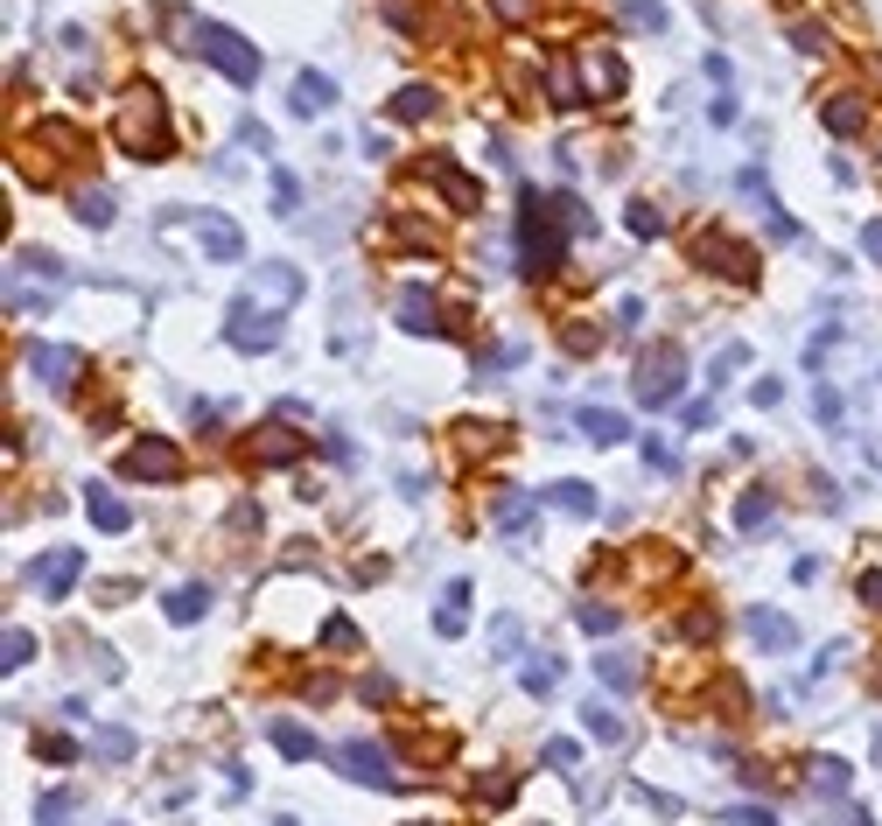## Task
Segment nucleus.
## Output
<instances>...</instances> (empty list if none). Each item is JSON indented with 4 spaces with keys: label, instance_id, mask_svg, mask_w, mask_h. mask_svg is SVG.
Segmentation results:
<instances>
[{
    "label": "nucleus",
    "instance_id": "obj_26",
    "mask_svg": "<svg viewBox=\"0 0 882 826\" xmlns=\"http://www.w3.org/2000/svg\"><path fill=\"white\" fill-rule=\"evenodd\" d=\"M574 624H582L588 638H609V630H617L624 617H617V609H609V603H574Z\"/></svg>",
    "mask_w": 882,
    "mask_h": 826
},
{
    "label": "nucleus",
    "instance_id": "obj_24",
    "mask_svg": "<svg viewBox=\"0 0 882 826\" xmlns=\"http://www.w3.org/2000/svg\"><path fill=\"white\" fill-rule=\"evenodd\" d=\"M582 722H588V736H596V742H624V722H617V707H609V701H588Z\"/></svg>",
    "mask_w": 882,
    "mask_h": 826
},
{
    "label": "nucleus",
    "instance_id": "obj_6",
    "mask_svg": "<svg viewBox=\"0 0 882 826\" xmlns=\"http://www.w3.org/2000/svg\"><path fill=\"white\" fill-rule=\"evenodd\" d=\"M337 763H343V778H351V784H372V792H393V784H399V771H393V757H386V749H378V742H343L337 749Z\"/></svg>",
    "mask_w": 882,
    "mask_h": 826
},
{
    "label": "nucleus",
    "instance_id": "obj_44",
    "mask_svg": "<svg viewBox=\"0 0 882 826\" xmlns=\"http://www.w3.org/2000/svg\"><path fill=\"white\" fill-rule=\"evenodd\" d=\"M792 43H798V49H827V29H819V22H798Z\"/></svg>",
    "mask_w": 882,
    "mask_h": 826
},
{
    "label": "nucleus",
    "instance_id": "obj_42",
    "mask_svg": "<svg viewBox=\"0 0 882 826\" xmlns=\"http://www.w3.org/2000/svg\"><path fill=\"white\" fill-rule=\"evenodd\" d=\"M630 22H638V29H651V35H659V29H665V8H659V0H630Z\"/></svg>",
    "mask_w": 882,
    "mask_h": 826
},
{
    "label": "nucleus",
    "instance_id": "obj_40",
    "mask_svg": "<svg viewBox=\"0 0 882 826\" xmlns=\"http://www.w3.org/2000/svg\"><path fill=\"white\" fill-rule=\"evenodd\" d=\"M728 826H778L771 805H728Z\"/></svg>",
    "mask_w": 882,
    "mask_h": 826
},
{
    "label": "nucleus",
    "instance_id": "obj_34",
    "mask_svg": "<svg viewBox=\"0 0 882 826\" xmlns=\"http://www.w3.org/2000/svg\"><path fill=\"white\" fill-rule=\"evenodd\" d=\"M827 126H834V133H855V126H861V106L848 99V91H840V99H827Z\"/></svg>",
    "mask_w": 882,
    "mask_h": 826
},
{
    "label": "nucleus",
    "instance_id": "obj_47",
    "mask_svg": "<svg viewBox=\"0 0 882 826\" xmlns=\"http://www.w3.org/2000/svg\"><path fill=\"white\" fill-rule=\"evenodd\" d=\"M861 253H875V260H882V224H861Z\"/></svg>",
    "mask_w": 882,
    "mask_h": 826
},
{
    "label": "nucleus",
    "instance_id": "obj_28",
    "mask_svg": "<svg viewBox=\"0 0 882 826\" xmlns=\"http://www.w3.org/2000/svg\"><path fill=\"white\" fill-rule=\"evenodd\" d=\"M771 511H778L771 497H763V491H750V497L736 505V526H742V532H757V526H771Z\"/></svg>",
    "mask_w": 882,
    "mask_h": 826
},
{
    "label": "nucleus",
    "instance_id": "obj_46",
    "mask_svg": "<svg viewBox=\"0 0 882 826\" xmlns=\"http://www.w3.org/2000/svg\"><path fill=\"white\" fill-rule=\"evenodd\" d=\"M490 8L505 14V22H526V14H532V0H490Z\"/></svg>",
    "mask_w": 882,
    "mask_h": 826
},
{
    "label": "nucleus",
    "instance_id": "obj_19",
    "mask_svg": "<svg viewBox=\"0 0 882 826\" xmlns=\"http://www.w3.org/2000/svg\"><path fill=\"white\" fill-rule=\"evenodd\" d=\"M399 330H420V337H434V330H441L428 287H407V295H399Z\"/></svg>",
    "mask_w": 882,
    "mask_h": 826
},
{
    "label": "nucleus",
    "instance_id": "obj_22",
    "mask_svg": "<svg viewBox=\"0 0 882 826\" xmlns=\"http://www.w3.org/2000/svg\"><path fill=\"white\" fill-rule=\"evenodd\" d=\"M547 497H553V505H561L567 518H596V505H603V497H596V484H553Z\"/></svg>",
    "mask_w": 882,
    "mask_h": 826
},
{
    "label": "nucleus",
    "instance_id": "obj_48",
    "mask_svg": "<svg viewBox=\"0 0 882 826\" xmlns=\"http://www.w3.org/2000/svg\"><path fill=\"white\" fill-rule=\"evenodd\" d=\"M861 595H869V603L882 609V574H861Z\"/></svg>",
    "mask_w": 882,
    "mask_h": 826
},
{
    "label": "nucleus",
    "instance_id": "obj_25",
    "mask_svg": "<svg viewBox=\"0 0 882 826\" xmlns=\"http://www.w3.org/2000/svg\"><path fill=\"white\" fill-rule=\"evenodd\" d=\"M274 749H280V757H295V763H309L316 757V736H309V728H295V722H274Z\"/></svg>",
    "mask_w": 882,
    "mask_h": 826
},
{
    "label": "nucleus",
    "instance_id": "obj_32",
    "mask_svg": "<svg viewBox=\"0 0 882 826\" xmlns=\"http://www.w3.org/2000/svg\"><path fill=\"white\" fill-rule=\"evenodd\" d=\"M497 526H505V532H532V505H526V497H497Z\"/></svg>",
    "mask_w": 882,
    "mask_h": 826
},
{
    "label": "nucleus",
    "instance_id": "obj_7",
    "mask_svg": "<svg viewBox=\"0 0 882 826\" xmlns=\"http://www.w3.org/2000/svg\"><path fill=\"white\" fill-rule=\"evenodd\" d=\"M680 343H659V351H644V364H638V399L644 407H665L673 399V386H680Z\"/></svg>",
    "mask_w": 882,
    "mask_h": 826
},
{
    "label": "nucleus",
    "instance_id": "obj_50",
    "mask_svg": "<svg viewBox=\"0 0 882 826\" xmlns=\"http://www.w3.org/2000/svg\"><path fill=\"white\" fill-rule=\"evenodd\" d=\"M875 763H882V728H875Z\"/></svg>",
    "mask_w": 882,
    "mask_h": 826
},
{
    "label": "nucleus",
    "instance_id": "obj_2",
    "mask_svg": "<svg viewBox=\"0 0 882 826\" xmlns=\"http://www.w3.org/2000/svg\"><path fill=\"white\" fill-rule=\"evenodd\" d=\"M176 35H183V49H197L210 70H224L239 91H253L260 85V49L245 43L239 29H224V22H203V14H176Z\"/></svg>",
    "mask_w": 882,
    "mask_h": 826
},
{
    "label": "nucleus",
    "instance_id": "obj_20",
    "mask_svg": "<svg viewBox=\"0 0 882 826\" xmlns=\"http://www.w3.org/2000/svg\"><path fill=\"white\" fill-rule=\"evenodd\" d=\"M210 609V588L203 582H183V588H168V624H197Z\"/></svg>",
    "mask_w": 882,
    "mask_h": 826
},
{
    "label": "nucleus",
    "instance_id": "obj_15",
    "mask_svg": "<svg viewBox=\"0 0 882 826\" xmlns=\"http://www.w3.org/2000/svg\"><path fill=\"white\" fill-rule=\"evenodd\" d=\"M694 253H701V260H715V274H728V280H750V274H757V260L742 253V245H728L721 232H701V239H694Z\"/></svg>",
    "mask_w": 882,
    "mask_h": 826
},
{
    "label": "nucleus",
    "instance_id": "obj_31",
    "mask_svg": "<svg viewBox=\"0 0 882 826\" xmlns=\"http://www.w3.org/2000/svg\"><path fill=\"white\" fill-rule=\"evenodd\" d=\"M0 651H8L0 665H8V672H22V665L35 659V638H29V630H14V624H8V638H0Z\"/></svg>",
    "mask_w": 882,
    "mask_h": 826
},
{
    "label": "nucleus",
    "instance_id": "obj_37",
    "mask_svg": "<svg viewBox=\"0 0 882 826\" xmlns=\"http://www.w3.org/2000/svg\"><path fill=\"white\" fill-rule=\"evenodd\" d=\"M70 819V792H43V805H35V826H64Z\"/></svg>",
    "mask_w": 882,
    "mask_h": 826
},
{
    "label": "nucleus",
    "instance_id": "obj_30",
    "mask_svg": "<svg viewBox=\"0 0 882 826\" xmlns=\"http://www.w3.org/2000/svg\"><path fill=\"white\" fill-rule=\"evenodd\" d=\"M78 218L91 224V232H106V224H112V197H106V189H85V197H78Z\"/></svg>",
    "mask_w": 882,
    "mask_h": 826
},
{
    "label": "nucleus",
    "instance_id": "obj_18",
    "mask_svg": "<svg viewBox=\"0 0 882 826\" xmlns=\"http://www.w3.org/2000/svg\"><path fill=\"white\" fill-rule=\"evenodd\" d=\"M574 428L596 441V449H617V441L630 434V428H624V414H609V407H582V414H574Z\"/></svg>",
    "mask_w": 882,
    "mask_h": 826
},
{
    "label": "nucleus",
    "instance_id": "obj_29",
    "mask_svg": "<svg viewBox=\"0 0 882 826\" xmlns=\"http://www.w3.org/2000/svg\"><path fill=\"white\" fill-rule=\"evenodd\" d=\"M813 784H819L827 799H840V792H848V763H840V757H819V763H813Z\"/></svg>",
    "mask_w": 882,
    "mask_h": 826
},
{
    "label": "nucleus",
    "instance_id": "obj_1",
    "mask_svg": "<svg viewBox=\"0 0 882 826\" xmlns=\"http://www.w3.org/2000/svg\"><path fill=\"white\" fill-rule=\"evenodd\" d=\"M582 224V210L567 197H540V189H519V266L526 274H553L567 260V232Z\"/></svg>",
    "mask_w": 882,
    "mask_h": 826
},
{
    "label": "nucleus",
    "instance_id": "obj_45",
    "mask_svg": "<svg viewBox=\"0 0 882 826\" xmlns=\"http://www.w3.org/2000/svg\"><path fill=\"white\" fill-rule=\"evenodd\" d=\"M497 651H505V659L519 651V617H497Z\"/></svg>",
    "mask_w": 882,
    "mask_h": 826
},
{
    "label": "nucleus",
    "instance_id": "obj_36",
    "mask_svg": "<svg viewBox=\"0 0 882 826\" xmlns=\"http://www.w3.org/2000/svg\"><path fill=\"white\" fill-rule=\"evenodd\" d=\"M295 203H301V183L287 176V168H274V210H280V218H295Z\"/></svg>",
    "mask_w": 882,
    "mask_h": 826
},
{
    "label": "nucleus",
    "instance_id": "obj_13",
    "mask_svg": "<svg viewBox=\"0 0 882 826\" xmlns=\"http://www.w3.org/2000/svg\"><path fill=\"white\" fill-rule=\"evenodd\" d=\"M78 364H85V357H78V351H70V343H35V351H29V372H35V378H43V386H49V393H64V386H70V378H78Z\"/></svg>",
    "mask_w": 882,
    "mask_h": 826
},
{
    "label": "nucleus",
    "instance_id": "obj_12",
    "mask_svg": "<svg viewBox=\"0 0 882 826\" xmlns=\"http://www.w3.org/2000/svg\"><path fill=\"white\" fill-rule=\"evenodd\" d=\"M330 106H337V85L322 78V70H295V85H287V112H295V120H322Z\"/></svg>",
    "mask_w": 882,
    "mask_h": 826
},
{
    "label": "nucleus",
    "instance_id": "obj_39",
    "mask_svg": "<svg viewBox=\"0 0 882 826\" xmlns=\"http://www.w3.org/2000/svg\"><path fill=\"white\" fill-rule=\"evenodd\" d=\"M91 749H99V757H133V736H126V728H99Z\"/></svg>",
    "mask_w": 882,
    "mask_h": 826
},
{
    "label": "nucleus",
    "instance_id": "obj_43",
    "mask_svg": "<svg viewBox=\"0 0 882 826\" xmlns=\"http://www.w3.org/2000/svg\"><path fill=\"white\" fill-rule=\"evenodd\" d=\"M547 763H561V771H574V763H582V742L553 736V742H547Z\"/></svg>",
    "mask_w": 882,
    "mask_h": 826
},
{
    "label": "nucleus",
    "instance_id": "obj_27",
    "mask_svg": "<svg viewBox=\"0 0 882 826\" xmlns=\"http://www.w3.org/2000/svg\"><path fill=\"white\" fill-rule=\"evenodd\" d=\"M596 672H603V686H617V694H630V686H638V665H630V659H617V651H603V659H596Z\"/></svg>",
    "mask_w": 882,
    "mask_h": 826
},
{
    "label": "nucleus",
    "instance_id": "obj_35",
    "mask_svg": "<svg viewBox=\"0 0 882 826\" xmlns=\"http://www.w3.org/2000/svg\"><path fill=\"white\" fill-rule=\"evenodd\" d=\"M553 686H561V665H553V659H532V665H526V694H553Z\"/></svg>",
    "mask_w": 882,
    "mask_h": 826
},
{
    "label": "nucleus",
    "instance_id": "obj_5",
    "mask_svg": "<svg viewBox=\"0 0 882 826\" xmlns=\"http://www.w3.org/2000/svg\"><path fill=\"white\" fill-rule=\"evenodd\" d=\"M224 343H232V351H245V357L274 351V343H280V316L239 295V301H232V322H224Z\"/></svg>",
    "mask_w": 882,
    "mask_h": 826
},
{
    "label": "nucleus",
    "instance_id": "obj_49",
    "mask_svg": "<svg viewBox=\"0 0 882 826\" xmlns=\"http://www.w3.org/2000/svg\"><path fill=\"white\" fill-rule=\"evenodd\" d=\"M840 826H875V819L869 813H840Z\"/></svg>",
    "mask_w": 882,
    "mask_h": 826
},
{
    "label": "nucleus",
    "instance_id": "obj_17",
    "mask_svg": "<svg viewBox=\"0 0 882 826\" xmlns=\"http://www.w3.org/2000/svg\"><path fill=\"white\" fill-rule=\"evenodd\" d=\"M742 624H750V638H757L763 651H792V645H798L792 617H778V609H750V617H742Z\"/></svg>",
    "mask_w": 882,
    "mask_h": 826
},
{
    "label": "nucleus",
    "instance_id": "obj_11",
    "mask_svg": "<svg viewBox=\"0 0 882 826\" xmlns=\"http://www.w3.org/2000/svg\"><path fill=\"white\" fill-rule=\"evenodd\" d=\"M420 176H428L434 189H441V197H449L455 210H476V203H484V183H476V176H463V168H455L449 155H428V162H420Z\"/></svg>",
    "mask_w": 882,
    "mask_h": 826
},
{
    "label": "nucleus",
    "instance_id": "obj_41",
    "mask_svg": "<svg viewBox=\"0 0 882 826\" xmlns=\"http://www.w3.org/2000/svg\"><path fill=\"white\" fill-rule=\"evenodd\" d=\"M680 420H686V434H694V428H715V399H686Z\"/></svg>",
    "mask_w": 882,
    "mask_h": 826
},
{
    "label": "nucleus",
    "instance_id": "obj_9",
    "mask_svg": "<svg viewBox=\"0 0 882 826\" xmlns=\"http://www.w3.org/2000/svg\"><path fill=\"white\" fill-rule=\"evenodd\" d=\"M301 295V266H253V280H245V301H260V309H287V301Z\"/></svg>",
    "mask_w": 882,
    "mask_h": 826
},
{
    "label": "nucleus",
    "instance_id": "obj_16",
    "mask_svg": "<svg viewBox=\"0 0 882 826\" xmlns=\"http://www.w3.org/2000/svg\"><path fill=\"white\" fill-rule=\"evenodd\" d=\"M85 511H91V526H99V532H126L133 526L126 497L112 491V484H85Z\"/></svg>",
    "mask_w": 882,
    "mask_h": 826
},
{
    "label": "nucleus",
    "instance_id": "obj_4",
    "mask_svg": "<svg viewBox=\"0 0 882 826\" xmlns=\"http://www.w3.org/2000/svg\"><path fill=\"white\" fill-rule=\"evenodd\" d=\"M120 476H133V484H176V476H183V449L168 434H141L120 455Z\"/></svg>",
    "mask_w": 882,
    "mask_h": 826
},
{
    "label": "nucleus",
    "instance_id": "obj_10",
    "mask_svg": "<svg viewBox=\"0 0 882 826\" xmlns=\"http://www.w3.org/2000/svg\"><path fill=\"white\" fill-rule=\"evenodd\" d=\"M78 574H85V553H78V547H56V553H43V561L22 574V582H35V588L56 603V595H70V582H78Z\"/></svg>",
    "mask_w": 882,
    "mask_h": 826
},
{
    "label": "nucleus",
    "instance_id": "obj_33",
    "mask_svg": "<svg viewBox=\"0 0 882 826\" xmlns=\"http://www.w3.org/2000/svg\"><path fill=\"white\" fill-rule=\"evenodd\" d=\"M260 463H295V441L280 428H260Z\"/></svg>",
    "mask_w": 882,
    "mask_h": 826
},
{
    "label": "nucleus",
    "instance_id": "obj_8",
    "mask_svg": "<svg viewBox=\"0 0 882 826\" xmlns=\"http://www.w3.org/2000/svg\"><path fill=\"white\" fill-rule=\"evenodd\" d=\"M189 232L203 239V253L218 260V266H232V260H245V232L232 218H224V210H189Z\"/></svg>",
    "mask_w": 882,
    "mask_h": 826
},
{
    "label": "nucleus",
    "instance_id": "obj_21",
    "mask_svg": "<svg viewBox=\"0 0 882 826\" xmlns=\"http://www.w3.org/2000/svg\"><path fill=\"white\" fill-rule=\"evenodd\" d=\"M463 609H470V582H449V595H441V609H434L441 638H463Z\"/></svg>",
    "mask_w": 882,
    "mask_h": 826
},
{
    "label": "nucleus",
    "instance_id": "obj_38",
    "mask_svg": "<svg viewBox=\"0 0 882 826\" xmlns=\"http://www.w3.org/2000/svg\"><path fill=\"white\" fill-rule=\"evenodd\" d=\"M624 224H630V239H659V210H651V203H630Z\"/></svg>",
    "mask_w": 882,
    "mask_h": 826
},
{
    "label": "nucleus",
    "instance_id": "obj_23",
    "mask_svg": "<svg viewBox=\"0 0 882 826\" xmlns=\"http://www.w3.org/2000/svg\"><path fill=\"white\" fill-rule=\"evenodd\" d=\"M434 112V91L428 85H399L393 91V120H428Z\"/></svg>",
    "mask_w": 882,
    "mask_h": 826
},
{
    "label": "nucleus",
    "instance_id": "obj_14",
    "mask_svg": "<svg viewBox=\"0 0 882 826\" xmlns=\"http://www.w3.org/2000/svg\"><path fill=\"white\" fill-rule=\"evenodd\" d=\"M742 189H750V197H757L763 224H771V239H798V224L784 218V203L771 197V176H763V162H750V168H742Z\"/></svg>",
    "mask_w": 882,
    "mask_h": 826
},
{
    "label": "nucleus",
    "instance_id": "obj_3",
    "mask_svg": "<svg viewBox=\"0 0 882 826\" xmlns=\"http://www.w3.org/2000/svg\"><path fill=\"white\" fill-rule=\"evenodd\" d=\"M120 141H126L141 162H162V155H168V112H162V91H155V85H133V91H126V106H120Z\"/></svg>",
    "mask_w": 882,
    "mask_h": 826
}]
</instances>
